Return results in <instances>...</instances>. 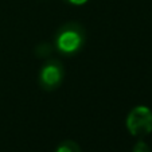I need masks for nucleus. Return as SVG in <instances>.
I'll return each mask as SVG.
<instances>
[{
	"instance_id": "f257e3e1",
	"label": "nucleus",
	"mask_w": 152,
	"mask_h": 152,
	"mask_svg": "<svg viewBox=\"0 0 152 152\" xmlns=\"http://www.w3.org/2000/svg\"><path fill=\"white\" fill-rule=\"evenodd\" d=\"M86 43V30L78 22H67L57 28L53 38V47L63 57L77 55Z\"/></svg>"
},
{
	"instance_id": "f03ea898",
	"label": "nucleus",
	"mask_w": 152,
	"mask_h": 152,
	"mask_svg": "<svg viewBox=\"0 0 152 152\" xmlns=\"http://www.w3.org/2000/svg\"><path fill=\"white\" fill-rule=\"evenodd\" d=\"M65 67L63 63L57 58L45 61L38 74V83L45 92H54L63 83Z\"/></svg>"
},
{
	"instance_id": "7ed1b4c3",
	"label": "nucleus",
	"mask_w": 152,
	"mask_h": 152,
	"mask_svg": "<svg viewBox=\"0 0 152 152\" xmlns=\"http://www.w3.org/2000/svg\"><path fill=\"white\" fill-rule=\"evenodd\" d=\"M125 125L128 132L135 137H143L152 132V110L148 106H135L126 116Z\"/></svg>"
},
{
	"instance_id": "20e7f679",
	"label": "nucleus",
	"mask_w": 152,
	"mask_h": 152,
	"mask_svg": "<svg viewBox=\"0 0 152 152\" xmlns=\"http://www.w3.org/2000/svg\"><path fill=\"white\" fill-rule=\"evenodd\" d=\"M54 152H81V147L74 140H63L57 145Z\"/></svg>"
},
{
	"instance_id": "39448f33",
	"label": "nucleus",
	"mask_w": 152,
	"mask_h": 152,
	"mask_svg": "<svg viewBox=\"0 0 152 152\" xmlns=\"http://www.w3.org/2000/svg\"><path fill=\"white\" fill-rule=\"evenodd\" d=\"M38 47H39V49H42V53H38V54H37V57H39V58L49 57V55L53 53V50H54L53 45H50V43H40V45H38Z\"/></svg>"
},
{
	"instance_id": "423d86ee",
	"label": "nucleus",
	"mask_w": 152,
	"mask_h": 152,
	"mask_svg": "<svg viewBox=\"0 0 152 152\" xmlns=\"http://www.w3.org/2000/svg\"><path fill=\"white\" fill-rule=\"evenodd\" d=\"M132 152H151V148H149V145L144 140H139L133 145Z\"/></svg>"
},
{
	"instance_id": "0eeeda50",
	"label": "nucleus",
	"mask_w": 152,
	"mask_h": 152,
	"mask_svg": "<svg viewBox=\"0 0 152 152\" xmlns=\"http://www.w3.org/2000/svg\"><path fill=\"white\" fill-rule=\"evenodd\" d=\"M62 1L70 4V6H75V7H81V6H85L86 3H89V0H62Z\"/></svg>"
}]
</instances>
